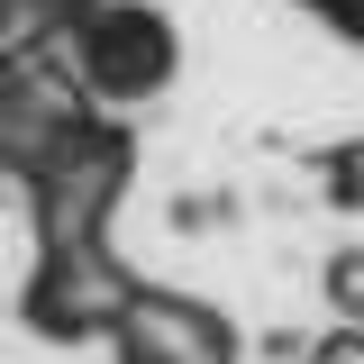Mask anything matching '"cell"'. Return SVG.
Segmentation results:
<instances>
[{
    "instance_id": "obj_4",
    "label": "cell",
    "mask_w": 364,
    "mask_h": 364,
    "mask_svg": "<svg viewBox=\"0 0 364 364\" xmlns=\"http://www.w3.org/2000/svg\"><path fill=\"white\" fill-rule=\"evenodd\" d=\"M301 9H318V18H337V37L364 46V0H301Z\"/></svg>"
},
{
    "instance_id": "obj_1",
    "label": "cell",
    "mask_w": 364,
    "mask_h": 364,
    "mask_svg": "<svg viewBox=\"0 0 364 364\" xmlns=\"http://www.w3.org/2000/svg\"><path fill=\"white\" fill-rule=\"evenodd\" d=\"M64 55H73L82 91H91V100H109V109L155 100V91L173 82V64H182L173 18L146 9V0H91L82 18L64 28Z\"/></svg>"
},
{
    "instance_id": "obj_5",
    "label": "cell",
    "mask_w": 364,
    "mask_h": 364,
    "mask_svg": "<svg viewBox=\"0 0 364 364\" xmlns=\"http://www.w3.org/2000/svg\"><path fill=\"white\" fill-rule=\"evenodd\" d=\"M318 364H364V337H355V328H346V337H328V355H318Z\"/></svg>"
},
{
    "instance_id": "obj_3",
    "label": "cell",
    "mask_w": 364,
    "mask_h": 364,
    "mask_svg": "<svg viewBox=\"0 0 364 364\" xmlns=\"http://www.w3.org/2000/svg\"><path fill=\"white\" fill-rule=\"evenodd\" d=\"M109 337H119V364H237L228 318L200 301H173V291H136Z\"/></svg>"
},
{
    "instance_id": "obj_2",
    "label": "cell",
    "mask_w": 364,
    "mask_h": 364,
    "mask_svg": "<svg viewBox=\"0 0 364 364\" xmlns=\"http://www.w3.org/2000/svg\"><path fill=\"white\" fill-rule=\"evenodd\" d=\"M136 301V273L91 237V246H46L37 273H28V328L37 337H100V328H119Z\"/></svg>"
}]
</instances>
